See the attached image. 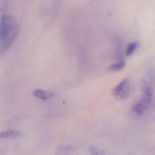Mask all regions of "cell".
Returning a JSON list of instances; mask_svg holds the SVG:
<instances>
[{"instance_id":"cell-1","label":"cell","mask_w":155,"mask_h":155,"mask_svg":"<svg viewBox=\"0 0 155 155\" xmlns=\"http://www.w3.org/2000/svg\"><path fill=\"white\" fill-rule=\"evenodd\" d=\"M19 27L15 19L4 15L0 19V54L6 51L17 36Z\"/></svg>"},{"instance_id":"cell-2","label":"cell","mask_w":155,"mask_h":155,"mask_svg":"<svg viewBox=\"0 0 155 155\" xmlns=\"http://www.w3.org/2000/svg\"><path fill=\"white\" fill-rule=\"evenodd\" d=\"M143 95L142 98L132 106V111L137 115L143 114L150 107L153 90L146 81H142Z\"/></svg>"},{"instance_id":"cell-3","label":"cell","mask_w":155,"mask_h":155,"mask_svg":"<svg viewBox=\"0 0 155 155\" xmlns=\"http://www.w3.org/2000/svg\"><path fill=\"white\" fill-rule=\"evenodd\" d=\"M130 93V80L128 77L122 80L112 91L113 96L119 100L127 99Z\"/></svg>"},{"instance_id":"cell-4","label":"cell","mask_w":155,"mask_h":155,"mask_svg":"<svg viewBox=\"0 0 155 155\" xmlns=\"http://www.w3.org/2000/svg\"><path fill=\"white\" fill-rule=\"evenodd\" d=\"M33 94L35 97L43 101H47L53 97L54 94L51 91H45L37 89L34 91Z\"/></svg>"},{"instance_id":"cell-5","label":"cell","mask_w":155,"mask_h":155,"mask_svg":"<svg viewBox=\"0 0 155 155\" xmlns=\"http://www.w3.org/2000/svg\"><path fill=\"white\" fill-rule=\"evenodd\" d=\"M21 135V133L17 130L5 131L0 133V138H17L19 137Z\"/></svg>"},{"instance_id":"cell-6","label":"cell","mask_w":155,"mask_h":155,"mask_svg":"<svg viewBox=\"0 0 155 155\" xmlns=\"http://www.w3.org/2000/svg\"><path fill=\"white\" fill-rule=\"evenodd\" d=\"M140 43L138 42H133L128 44L127 46L126 56H127L132 55L139 47Z\"/></svg>"},{"instance_id":"cell-7","label":"cell","mask_w":155,"mask_h":155,"mask_svg":"<svg viewBox=\"0 0 155 155\" xmlns=\"http://www.w3.org/2000/svg\"><path fill=\"white\" fill-rule=\"evenodd\" d=\"M125 62L124 61H119L117 62L112 64L109 66L108 69L113 72H117L121 71L125 66Z\"/></svg>"},{"instance_id":"cell-8","label":"cell","mask_w":155,"mask_h":155,"mask_svg":"<svg viewBox=\"0 0 155 155\" xmlns=\"http://www.w3.org/2000/svg\"><path fill=\"white\" fill-rule=\"evenodd\" d=\"M89 152L92 155H105V152L97 147H92L89 149Z\"/></svg>"}]
</instances>
